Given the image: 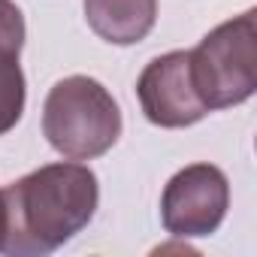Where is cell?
Instances as JSON below:
<instances>
[{"label": "cell", "mask_w": 257, "mask_h": 257, "mask_svg": "<svg viewBox=\"0 0 257 257\" xmlns=\"http://www.w3.org/2000/svg\"><path fill=\"white\" fill-rule=\"evenodd\" d=\"M10 257H43L79 236L97 212L100 185L79 161L46 164L4 188Z\"/></svg>", "instance_id": "1"}, {"label": "cell", "mask_w": 257, "mask_h": 257, "mask_svg": "<svg viewBox=\"0 0 257 257\" xmlns=\"http://www.w3.org/2000/svg\"><path fill=\"white\" fill-rule=\"evenodd\" d=\"M121 109L91 76H67L52 85L43 103V137L70 161L106 155L121 137Z\"/></svg>", "instance_id": "2"}, {"label": "cell", "mask_w": 257, "mask_h": 257, "mask_svg": "<svg viewBox=\"0 0 257 257\" xmlns=\"http://www.w3.org/2000/svg\"><path fill=\"white\" fill-rule=\"evenodd\" d=\"M188 61L194 88L209 112L251 100L257 91V13L245 10L209 31L188 52Z\"/></svg>", "instance_id": "3"}, {"label": "cell", "mask_w": 257, "mask_h": 257, "mask_svg": "<svg viewBox=\"0 0 257 257\" xmlns=\"http://www.w3.org/2000/svg\"><path fill=\"white\" fill-rule=\"evenodd\" d=\"M230 209V182L215 164H188L161 194L164 230L176 239L212 236Z\"/></svg>", "instance_id": "4"}, {"label": "cell", "mask_w": 257, "mask_h": 257, "mask_svg": "<svg viewBox=\"0 0 257 257\" xmlns=\"http://www.w3.org/2000/svg\"><path fill=\"white\" fill-rule=\"evenodd\" d=\"M137 100L143 115L167 131L191 127L209 115L194 88L188 52H167L152 58L137 79Z\"/></svg>", "instance_id": "5"}, {"label": "cell", "mask_w": 257, "mask_h": 257, "mask_svg": "<svg viewBox=\"0 0 257 257\" xmlns=\"http://www.w3.org/2000/svg\"><path fill=\"white\" fill-rule=\"evenodd\" d=\"M88 28L112 43L134 46L146 40L158 22V0H85Z\"/></svg>", "instance_id": "6"}, {"label": "cell", "mask_w": 257, "mask_h": 257, "mask_svg": "<svg viewBox=\"0 0 257 257\" xmlns=\"http://www.w3.org/2000/svg\"><path fill=\"white\" fill-rule=\"evenodd\" d=\"M25 73L19 67V52L0 49V137L10 134L25 112Z\"/></svg>", "instance_id": "7"}, {"label": "cell", "mask_w": 257, "mask_h": 257, "mask_svg": "<svg viewBox=\"0 0 257 257\" xmlns=\"http://www.w3.org/2000/svg\"><path fill=\"white\" fill-rule=\"evenodd\" d=\"M25 46V16L16 0H0V49L22 52Z\"/></svg>", "instance_id": "8"}, {"label": "cell", "mask_w": 257, "mask_h": 257, "mask_svg": "<svg viewBox=\"0 0 257 257\" xmlns=\"http://www.w3.org/2000/svg\"><path fill=\"white\" fill-rule=\"evenodd\" d=\"M7 242V203H4V188H0V254H4Z\"/></svg>", "instance_id": "9"}]
</instances>
